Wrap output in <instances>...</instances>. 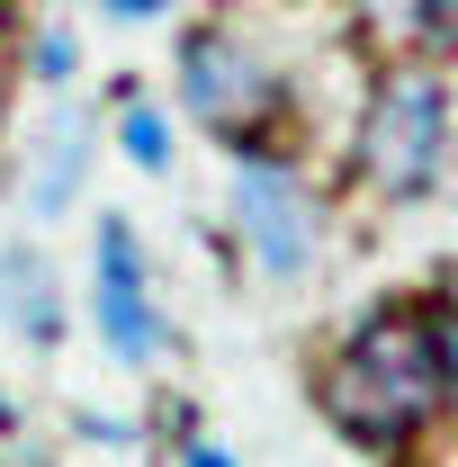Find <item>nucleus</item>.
I'll return each mask as SVG.
<instances>
[{
    "label": "nucleus",
    "mask_w": 458,
    "mask_h": 467,
    "mask_svg": "<svg viewBox=\"0 0 458 467\" xmlns=\"http://www.w3.org/2000/svg\"><path fill=\"white\" fill-rule=\"evenodd\" d=\"M441 359H432V324H404V315H378L359 342L324 368V405L342 413L350 441H404L422 413L441 405Z\"/></svg>",
    "instance_id": "nucleus-1"
},
{
    "label": "nucleus",
    "mask_w": 458,
    "mask_h": 467,
    "mask_svg": "<svg viewBox=\"0 0 458 467\" xmlns=\"http://www.w3.org/2000/svg\"><path fill=\"white\" fill-rule=\"evenodd\" d=\"M126 153H135L144 171H162V162H172V126H162L153 109H135V117H126Z\"/></svg>",
    "instance_id": "nucleus-7"
},
{
    "label": "nucleus",
    "mask_w": 458,
    "mask_h": 467,
    "mask_svg": "<svg viewBox=\"0 0 458 467\" xmlns=\"http://www.w3.org/2000/svg\"><path fill=\"white\" fill-rule=\"evenodd\" d=\"M90 296H99V333H109L117 359H153V306H144V270H135V234L99 225V279H90Z\"/></svg>",
    "instance_id": "nucleus-5"
},
{
    "label": "nucleus",
    "mask_w": 458,
    "mask_h": 467,
    "mask_svg": "<svg viewBox=\"0 0 458 467\" xmlns=\"http://www.w3.org/2000/svg\"><path fill=\"white\" fill-rule=\"evenodd\" d=\"M189 467H234V459H225V450H189Z\"/></svg>",
    "instance_id": "nucleus-9"
},
{
    "label": "nucleus",
    "mask_w": 458,
    "mask_h": 467,
    "mask_svg": "<svg viewBox=\"0 0 458 467\" xmlns=\"http://www.w3.org/2000/svg\"><path fill=\"white\" fill-rule=\"evenodd\" d=\"M0 422H9V396H0Z\"/></svg>",
    "instance_id": "nucleus-10"
},
{
    "label": "nucleus",
    "mask_w": 458,
    "mask_h": 467,
    "mask_svg": "<svg viewBox=\"0 0 458 467\" xmlns=\"http://www.w3.org/2000/svg\"><path fill=\"white\" fill-rule=\"evenodd\" d=\"M180 90H189V109L207 117L216 135H225V126H252V117L270 109L261 63L243 55L234 36H189V55H180Z\"/></svg>",
    "instance_id": "nucleus-4"
},
{
    "label": "nucleus",
    "mask_w": 458,
    "mask_h": 467,
    "mask_svg": "<svg viewBox=\"0 0 458 467\" xmlns=\"http://www.w3.org/2000/svg\"><path fill=\"white\" fill-rule=\"evenodd\" d=\"M234 216L252 234V252L270 261V270H306V252H315V216H306V189L270 162H243L234 180Z\"/></svg>",
    "instance_id": "nucleus-3"
},
{
    "label": "nucleus",
    "mask_w": 458,
    "mask_h": 467,
    "mask_svg": "<svg viewBox=\"0 0 458 467\" xmlns=\"http://www.w3.org/2000/svg\"><path fill=\"white\" fill-rule=\"evenodd\" d=\"M0 296H18V315H27V333H36V342H55V296H46V270H36L27 252H18V261L0 270Z\"/></svg>",
    "instance_id": "nucleus-6"
},
{
    "label": "nucleus",
    "mask_w": 458,
    "mask_h": 467,
    "mask_svg": "<svg viewBox=\"0 0 458 467\" xmlns=\"http://www.w3.org/2000/svg\"><path fill=\"white\" fill-rule=\"evenodd\" d=\"M441 135H450V90L441 72L422 63H396L369 99V126H359V162L387 198H422L432 171H441Z\"/></svg>",
    "instance_id": "nucleus-2"
},
{
    "label": "nucleus",
    "mask_w": 458,
    "mask_h": 467,
    "mask_svg": "<svg viewBox=\"0 0 458 467\" xmlns=\"http://www.w3.org/2000/svg\"><path fill=\"white\" fill-rule=\"evenodd\" d=\"M117 18H153V9H172V0H109Z\"/></svg>",
    "instance_id": "nucleus-8"
}]
</instances>
